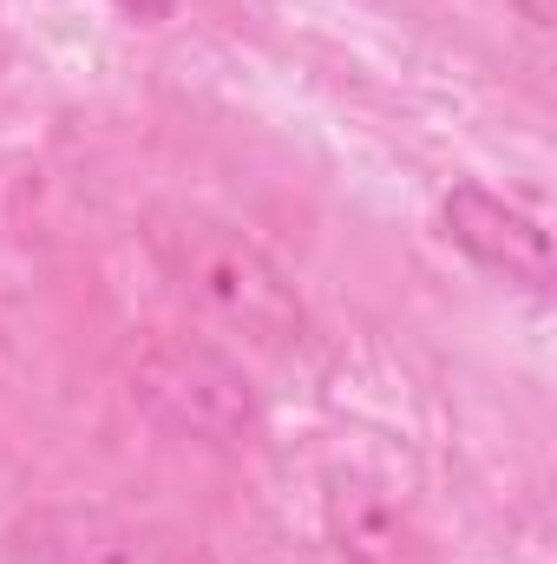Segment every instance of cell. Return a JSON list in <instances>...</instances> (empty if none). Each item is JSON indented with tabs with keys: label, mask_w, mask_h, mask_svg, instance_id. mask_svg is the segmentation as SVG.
Returning <instances> with one entry per match:
<instances>
[{
	"label": "cell",
	"mask_w": 557,
	"mask_h": 564,
	"mask_svg": "<svg viewBox=\"0 0 557 564\" xmlns=\"http://www.w3.org/2000/svg\"><path fill=\"white\" fill-rule=\"evenodd\" d=\"M151 250L164 263V276L177 282L184 302H197L210 322L237 328L256 348H295L308 335V308L295 295V282L282 276V263L250 243L237 224L197 217V210H171L151 230Z\"/></svg>",
	"instance_id": "6da1fadb"
},
{
	"label": "cell",
	"mask_w": 557,
	"mask_h": 564,
	"mask_svg": "<svg viewBox=\"0 0 557 564\" xmlns=\"http://www.w3.org/2000/svg\"><path fill=\"white\" fill-rule=\"evenodd\" d=\"M132 401L164 433L197 440V446H243L263 421L250 375L197 335H151L144 341L132 355Z\"/></svg>",
	"instance_id": "7a4b0ae2"
},
{
	"label": "cell",
	"mask_w": 557,
	"mask_h": 564,
	"mask_svg": "<svg viewBox=\"0 0 557 564\" xmlns=\"http://www.w3.org/2000/svg\"><path fill=\"white\" fill-rule=\"evenodd\" d=\"M13 564H217L210 545L171 519H139L112 506L26 512L7 539Z\"/></svg>",
	"instance_id": "3957f363"
},
{
	"label": "cell",
	"mask_w": 557,
	"mask_h": 564,
	"mask_svg": "<svg viewBox=\"0 0 557 564\" xmlns=\"http://www.w3.org/2000/svg\"><path fill=\"white\" fill-rule=\"evenodd\" d=\"M439 224H446L452 250H466L479 270L518 282L532 295L551 289V230L532 210H518L512 197H499L485 184H452L439 204Z\"/></svg>",
	"instance_id": "277c9868"
},
{
	"label": "cell",
	"mask_w": 557,
	"mask_h": 564,
	"mask_svg": "<svg viewBox=\"0 0 557 564\" xmlns=\"http://www.w3.org/2000/svg\"><path fill=\"white\" fill-rule=\"evenodd\" d=\"M328 545L348 564H439L426 525L407 512V499H394L387 486L361 479V473H341L328 479Z\"/></svg>",
	"instance_id": "5b68a950"
},
{
	"label": "cell",
	"mask_w": 557,
	"mask_h": 564,
	"mask_svg": "<svg viewBox=\"0 0 557 564\" xmlns=\"http://www.w3.org/2000/svg\"><path fill=\"white\" fill-rule=\"evenodd\" d=\"M119 7H125L132 20H164V13H171V0H119Z\"/></svg>",
	"instance_id": "8992f818"
}]
</instances>
